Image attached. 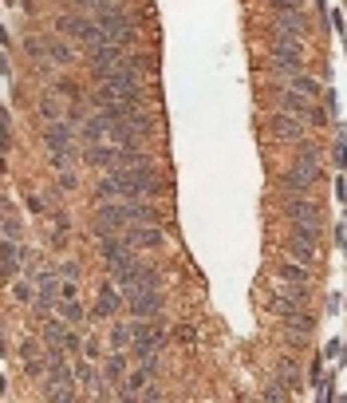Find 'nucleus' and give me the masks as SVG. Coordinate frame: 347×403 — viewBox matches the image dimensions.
<instances>
[{
  "mask_svg": "<svg viewBox=\"0 0 347 403\" xmlns=\"http://www.w3.org/2000/svg\"><path fill=\"white\" fill-rule=\"evenodd\" d=\"M126 238H130V245H134V249H158V245L166 242V233H162V226H158V222H139V226H130L126 229Z\"/></svg>",
  "mask_w": 347,
  "mask_h": 403,
  "instance_id": "6ab92c4d",
  "label": "nucleus"
},
{
  "mask_svg": "<svg viewBox=\"0 0 347 403\" xmlns=\"http://www.w3.org/2000/svg\"><path fill=\"white\" fill-rule=\"evenodd\" d=\"M91 103L110 119H126V115L142 111V80H99Z\"/></svg>",
  "mask_w": 347,
  "mask_h": 403,
  "instance_id": "7ed1b4c3",
  "label": "nucleus"
},
{
  "mask_svg": "<svg viewBox=\"0 0 347 403\" xmlns=\"http://www.w3.org/2000/svg\"><path fill=\"white\" fill-rule=\"evenodd\" d=\"M272 40L276 44H304L308 40V32H312V24H308V16L304 12H276V20H272Z\"/></svg>",
  "mask_w": 347,
  "mask_h": 403,
  "instance_id": "9d476101",
  "label": "nucleus"
},
{
  "mask_svg": "<svg viewBox=\"0 0 347 403\" xmlns=\"http://www.w3.org/2000/svg\"><path fill=\"white\" fill-rule=\"evenodd\" d=\"M47 60H51V64H60V67L75 64V51H71V44H63V40H60V32L47 36Z\"/></svg>",
  "mask_w": 347,
  "mask_h": 403,
  "instance_id": "393cba45",
  "label": "nucleus"
},
{
  "mask_svg": "<svg viewBox=\"0 0 347 403\" xmlns=\"http://www.w3.org/2000/svg\"><path fill=\"white\" fill-rule=\"evenodd\" d=\"M304 123H308V119H304V115H292V111H276L272 115V119H268L265 123V130H268V139H280V143H304Z\"/></svg>",
  "mask_w": 347,
  "mask_h": 403,
  "instance_id": "f8f14e48",
  "label": "nucleus"
},
{
  "mask_svg": "<svg viewBox=\"0 0 347 403\" xmlns=\"http://www.w3.org/2000/svg\"><path fill=\"white\" fill-rule=\"evenodd\" d=\"M174 340H178V344H193V340H198V328H193V324H178V328H174Z\"/></svg>",
  "mask_w": 347,
  "mask_h": 403,
  "instance_id": "2f4dec72",
  "label": "nucleus"
},
{
  "mask_svg": "<svg viewBox=\"0 0 347 403\" xmlns=\"http://www.w3.org/2000/svg\"><path fill=\"white\" fill-rule=\"evenodd\" d=\"M315 178H320L315 166H308V162H292V166L272 182V194H276V198H300V194H312Z\"/></svg>",
  "mask_w": 347,
  "mask_h": 403,
  "instance_id": "423d86ee",
  "label": "nucleus"
},
{
  "mask_svg": "<svg viewBox=\"0 0 347 403\" xmlns=\"http://www.w3.org/2000/svg\"><path fill=\"white\" fill-rule=\"evenodd\" d=\"M288 83L296 87L300 95H308V99H320V95H324V87H320V83H315L312 76H304V71H300V76H292V80H288Z\"/></svg>",
  "mask_w": 347,
  "mask_h": 403,
  "instance_id": "c85d7f7f",
  "label": "nucleus"
},
{
  "mask_svg": "<svg viewBox=\"0 0 347 403\" xmlns=\"http://www.w3.org/2000/svg\"><path fill=\"white\" fill-rule=\"evenodd\" d=\"M339 364H347V348H344V352H339Z\"/></svg>",
  "mask_w": 347,
  "mask_h": 403,
  "instance_id": "c03bdc74",
  "label": "nucleus"
},
{
  "mask_svg": "<svg viewBox=\"0 0 347 403\" xmlns=\"http://www.w3.org/2000/svg\"><path fill=\"white\" fill-rule=\"evenodd\" d=\"M79 387H56V384H44V400L47 403H71Z\"/></svg>",
  "mask_w": 347,
  "mask_h": 403,
  "instance_id": "7c9ffc66",
  "label": "nucleus"
},
{
  "mask_svg": "<svg viewBox=\"0 0 347 403\" xmlns=\"http://www.w3.org/2000/svg\"><path fill=\"white\" fill-rule=\"evenodd\" d=\"M126 312H130V321H154V316H162V289L134 292L126 301Z\"/></svg>",
  "mask_w": 347,
  "mask_h": 403,
  "instance_id": "2eb2a0df",
  "label": "nucleus"
},
{
  "mask_svg": "<svg viewBox=\"0 0 347 403\" xmlns=\"http://www.w3.org/2000/svg\"><path fill=\"white\" fill-rule=\"evenodd\" d=\"M170 182L158 174V166H134V170H110L91 186V202H115V198H162Z\"/></svg>",
  "mask_w": 347,
  "mask_h": 403,
  "instance_id": "f257e3e1",
  "label": "nucleus"
},
{
  "mask_svg": "<svg viewBox=\"0 0 347 403\" xmlns=\"http://www.w3.org/2000/svg\"><path fill=\"white\" fill-rule=\"evenodd\" d=\"M344 44H347V32H344Z\"/></svg>",
  "mask_w": 347,
  "mask_h": 403,
  "instance_id": "a18cd8bd",
  "label": "nucleus"
},
{
  "mask_svg": "<svg viewBox=\"0 0 347 403\" xmlns=\"http://www.w3.org/2000/svg\"><path fill=\"white\" fill-rule=\"evenodd\" d=\"M139 222H162V210H158L150 198H115V202H95L91 214V229L99 238L107 233H126Z\"/></svg>",
  "mask_w": 347,
  "mask_h": 403,
  "instance_id": "f03ea898",
  "label": "nucleus"
},
{
  "mask_svg": "<svg viewBox=\"0 0 347 403\" xmlns=\"http://www.w3.org/2000/svg\"><path fill=\"white\" fill-rule=\"evenodd\" d=\"M272 99H276V107L280 111H292V115H312V107H315V99H308V95H300L296 87L288 83V87H272Z\"/></svg>",
  "mask_w": 347,
  "mask_h": 403,
  "instance_id": "f3484780",
  "label": "nucleus"
},
{
  "mask_svg": "<svg viewBox=\"0 0 347 403\" xmlns=\"http://www.w3.org/2000/svg\"><path fill=\"white\" fill-rule=\"evenodd\" d=\"M134 324V344H130V356L134 360H158V352L166 348V328H162V321H130Z\"/></svg>",
  "mask_w": 347,
  "mask_h": 403,
  "instance_id": "39448f33",
  "label": "nucleus"
},
{
  "mask_svg": "<svg viewBox=\"0 0 347 403\" xmlns=\"http://www.w3.org/2000/svg\"><path fill=\"white\" fill-rule=\"evenodd\" d=\"M4 238H24V218H20V210H16L12 198H4Z\"/></svg>",
  "mask_w": 347,
  "mask_h": 403,
  "instance_id": "a878e982",
  "label": "nucleus"
},
{
  "mask_svg": "<svg viewBox=\"0 0 347 403\" xmlns=\"http://www.w3.org/2000/svg\"><path fill=\"white\" fill-rule=\"evenodd\" d=\"M308 380H312V387L324 384V368H320V360H312V368H308Z\"/></svg>",
  "mask_w": 347,
  "mask_h": 403,
  "instance_id": "58836bf2",
  "label": "nucleus"
},
{
  "mask_svg": "<svg viewBox=\"0 0 347 403\" xmlns=\"http://www.w3.org/2000/svg\"><path fill=\"white\" fill-rule=\"evenodd\" d=\"M150 150L142 146H119V170H134V166H150Z\"/></svg>",
  "mask_w": 347,
  "mask_h": 403,
  "instance_id": "b1692460",
  "label": "nucleus"
},
{
  "mask_svg": "<svg viewBox=\"0 0 347 403\" xmlns=\"http://www.w3.org/2000/svg\"><path fill=\"white\" fill-rule=\"evenodd\" d=\"M335 166L347 170V139H344V135H339V143H335Z\"/></svg>",
  "mask_w": 347,
  "mask_h": 403,
  "instance_id": "e433bc0d",
  "label": "nucleus"
},
{
  "mask_svg": "<svg viewBox=\"0 0 347 403\" xmlns=\"http://www.w3.org/2000/svg\"><path fill=\"white\" fill-rule=\"evenodd\" d=\"M40 111H44V119H60V103H56V95L40 99Z\"/></svg>",
  "mask_w": 347,
  "mask_h": 403,
  "instance_id": "f704fd0d",
  "label": "nucleus"
},
{
  "mask_svg": "<svg viewBox=\"0 0 347 403\" xmlns=\"http://www.w3.org/2000/svg\"><path fill=\"white\" fill-rule=\"evenodd\" d=\"M276 277L288 281V285H308V281H312V265H300V261L284 257L280 265H276Z\"/></svg>",
  "mask_w": 347,
  "mask_h": 403,
  "instance_id": "4be33fe9",
  "label": "nucleus"
},
{
  "mask_svg": "<svg viewBox=\"0 0 347 403\" xmlns=\"http://www.w3.org/2000/svg\"><path fill=\"white\" fill-rule=\"evenodd\" d=\"M280 218L288 226H308L315 233H324V210L315 206L312 194H300V198H280Z\"/></svg>",
  "mask_w": 347,
  "mask_h": 403,
  "instance_id": "20e7f679",
  "label": "nucleus"
},
{
  "mask_svg": "<svg viewBox=\"0 0 347 403\" xmlns=\"http://www.w3.org/2000/svg\"><path fill=\"white\" fill-rule=\"evenodd\" d=\"M130 344H134V324L115 321L110 324V336H107V348H123V352H130Z\"/></svg>",
  "mask_w": 347,
  "mask_h": 403,
  "instance_id": "bb28decb",
  "label": "nucleus"
},
{
  "mask_svg": "<svg viewBox=\"0 0 347 403\" xmlns=\"http://www.w3.org/2000/svg\"><path fill=\"white\" fill-rule=\"evenodd\" d=\"M335 202H347V178L339 174V182H335Z\"/></svg>",
  "mask_w": 347,
  "mask_h": 403,
  "instance_id": "ea45409f",
  "label": "nucleus"
},
{
  "mask_svg": "<svg viewBox=\"0 0 347 403\" xmlns=\"http://www.w3.org/2000/svg\"><path fill=\"white\" fill-rule=\"evenodd\" d=\"M268 71L280 76V80H292L304 71V44H276L272 56H268Z\"/></svg>",
  "mask_w": 347,
  "mask_h": 403,
  "instance_id": "9b49d317",
  "label": "nucleus"
},
{
  "mask_svg": "<svg viewBox=\"0 0 347 403\" xmlns=\"http://www.w3.org/2000/svg\"><path fill=\"white\" fill-rule=\"evenodd\" d=\"M24 206H28V214H44V202H40L36 194H28V190H24Z\"/></svg>",
  "mask_w": 347,
  "mask_h": 403,
  "instance_id": "4c0bfd02",
  "label": "nucleus"
},
{
  "mask_svg": "<svg viewBox=\"0 0 347 403\" xmlns=\"http://www.w3.org/2000/svg\"><path fill=\"white\" fill-rule=\"evenodd\" d=\"M119 312H126V297L107 277V281L99 285V301H95V308H91V321H115Z\"/></svg>",
  "mask_w": 347,
  "mask_h": 403,
  "instance_id": "4468645a",
  "label": "nucleus"
},
{
  "mask_svg": "<svg viewBox=\"0 0 347 403\" xmlns=\"http://www.w3.org/2000/svg\"><path fill=\"white\" fill-rule=\"evenodd\" d=\"M284 328L292 332V336H308L315 328V312H308V308H300V312H292V316H284Z\"/></svg>",
  "mask_w": 347,
  "mask_h": 403,
  "instance_id": "5701e85b",
  "label": "nucleus"
},
{
  "mask_svg": "<svg viewBox=\"0 0 347 403\" xmlns=\"http://www.w3.org/2000/svg\"><path fill=\"white\" fill-rule=\"evenodd\" d=\"M63 285H60V301H75L79 297V285H75V277H60Z\"/></svg>",
  "mask_w": 347,
  "mask_h": 403,
  "instance_id": "473e14b6",
  "label": "nucleus"
},
{
  "mask_svg": "<svg viewBox=\"0 0 347 403\" xmlns=\"http://www.w3.org/2000/svg\"><path fill=\"white\" fill-rule=\"evenodd\" d=\"M265 4L272 8V12H296L304 0H265Z\"/></svg>",
  "mask_w": 347,
  "mask_h": 403,
  "instance_id": "72a5a7b5",
  "label": "nucleus"
},
{
  "mask_svg": "<svg viewBox=\"0 0 347 403\" xmlns=\"http://www.w3.org/2000/svg\"><path fill=\"white\" fill-rule=\"evenodd\" d=\"M130 360L134 356L123 352V348H107V356H103V380H107L110 387H119L130 376Z\"/></svg>",
  "mask_w": 347,
  "mask_h": 403,
  "instance_id": "dca6fc26",
  "label": "nucleus"
},
{
  "mask_svg": "<svg viewBox=\"0 0 347 403\" xmlns=\"http://www.w3.org/2000/svg\"><path fill=\"white\" fill-rule=\"evenodd\" d=\"M87 356H91V360H99V356H103V348H99V344H95V336L87 340Z\"/></svg>",
  "mask_w": 347,
  "mask_h": 403,
  "instance_id": "37998d69",
  "label": "nucleus"
},
{
  "mask_svg": "<svg viewBox=\"0 0 347 403\" xmlns=\"http://www.w3.org/2000/svg\"><path fill=\"white\" fill-rule=\"evenodd\" d=\"M99 28H103V36H107V44H115V48H130L134 40H139V24L126 16L123 8H110V12H99Z\"/></svg>",
  "mask_w": 347,
  "mask_h": 403,
  "instance_id": "6e6552de",
  "label": "nucleus"
},
{
  "mask_svg": "<svg viewBox=\"0 0 347 403\" xmlns=\"http://www.w3.org/2000/svg\"><path fill=\"white\" fill-rule=\"evenodd\" d=\"M8 292H12V301L20 308H32L40 301V281H36V273H20L12 285H8Z\"/></svg>",
  "mask_w": 347,
  "mask_h": 403,
  "instance_id": "aec40b11",
  "label": "nucleus"
},
{
  "mask_svg": "<svg viewBox=\"0 0 347 403\" xmlns=\"http://www.w3.org/2000/svg\"><path fill=\"white\" fill-rule=\"evenodd\" d=\"M24 265H28V245L16 242V238H4V245H0V281L12 285L16 277L24 273Z\"/></svg>",
  "mask_w": 347,
  "mask_h": 403,
  "instance_id": "ddd939ff",
  "label": "nucleus"
},
{
  "mask_svg": "<svg viewBox=\"0 0 347 403\" xmlns=\"http://www.w3.org/2000/svg\"><path fill=\"white\" fill-rule=\"evenodd\" d=\"M99 257L107 265V273H119L126 265H139V249L130 245L126 233H107V238H99Z\"/></svg>",
  "mask_w": 347,
  "mask_h": 403,
  "instance_id": "0eeeda50",
  "label": "nucleus"
},
{
  "mask_svg": "<svg viewBox=\"0 0 347 403\" xmlns=\"http://www.w3.org/2000/svg\"><path fill=\"white\" fill-rule=\"evenodd\" d=\"M83 162L95 166V170H103V174H110V170H119V146H115V143L83 146Z\"/></svg>",
  "mask_w": 347,
  "mask_h": 403,
  "instance_id": "a211bd4d",
  "label": "nucleus"
},
{
  "mask_svg": "<svg viewBox=\"0 0 347 403\" xmlns=\"http://www.w3.org/2000/svg\"><path fill=\"white\" fill-rule=\"evenodd\" d=\"M142 400H146V403H158V400H162V391H158V387L150 384V387H146V391H142Z\"/></svg>",
  "mask_w": 347,
  "mask_h": 403,
  "instance_id": "79ce46f5",
  "label": "nucleus"
},
{
  "mask_svg": "<svg viewBox=\"0 0 347 403\" xmlns=\"http://www.w3.org/2000/svg\"><path fill=\"white\" fill-rule=\"evenodd\" d=\"M71 8H75V12H87V16H99V12L119 8V0H71Z\"/></svg>",
  "mask_w": 347,
  "mask_h": 403,
  "instance_id": "cd10ccee",
  "label": "nucleus"
},
{
  "mask_svg": "<svg viewBox=\"0 0 347 403\" xmlns=\"http://www.w3.org/2000/svg\"><path fill=\"white\" fill-rule=\"evenodd\" d=\"M110 281L123 289V297L130 301L134 292H146V289H162V277L150 269V265H126V269H119V273H110Z\"/></svg>",
  "mask_w": 347,
  "mask_h": 403,
  "instance_id": "1a4fd4ad",
  "label": "nucleus"
},
{
  "mask_svg": "<svg viewBox=\"0 0 347 403\" xmlns=\"http://www.w3.org/2000/svg\"><path fill=\"white\" fill-rule=\"evenodd\" d=\"M60 277H79V265H75V261H63V265H60Z\"/></svg>",
  "mask_w": 347,
  "mask_h": 403,
  "instance_id": "a19ab883",
  "label": "nucleus"
},
{
  "mask_svg": "<svg viewBox=\"0 0 347 403\" xmlns=\"http://www.w3.org/2000/svg\"><path fill=\"white\" fill-rule=\"evenodd\" d=\"M280 253L284 257H292V261H300V265H315V261H320V245L288 233V242H280Z\"/></svg>",
  "mask_w": 347,
  "mask_h": 403,
  "instance_id": "412c9836",
  "label": "nucleus"
},
{
  "mask_svg": "<svg viewBox=\"0 0 347 403\" xmlns=\"http://www.w3.org/2000/svg\"><path fill=\"white\" fill-rule=\"evenodd\" d=\"M60 190H79V178L71 174V170H60V182H56Z\"/></svg>",
  "mask_w": 347,
  "mask_h": 403,
  "instance_id": "c9c22d12",
  "label": "nucleus"
},
{
  "mask_svg": "<svg viewBox=\"0 0 347 403\" xmlns=\"http://www.w3.org/2000/svg\"><path fill=\"white\" fill-rule=\"evenodd\" d=\"M56 312H60L67 324H83V305H79V301H56Z\"/></svg>",
  "mask_w": 347,
  "mask_h": 403,
  "instance_id": "c756f323",
  "label": "nucleus"
}]
</instances>
